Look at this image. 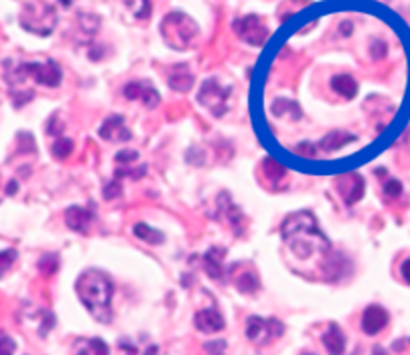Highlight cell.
<instances>
[{
    "instance_id": "1",
    "label": "cell",
    "mask_w": 410,
    "mask_h": 355,
    "mask_svg": "<svg viewBox=\"0 0 410 355\" xmlns=\"http://www.w3.org/2000/svg\"><path fill=\"white\" fill-rule=\"evenodd\" d=\"M282 239L301 260H308L312 255H324L331 250V242L320 232L319 222L310 212L290 214L282 222Z\"/></svg>"
},
{
    "instance_id": "2",
    "label": "cell",
    "mask_w": 410,
    "mask_h": 355,
    "mask_svg": "<svg viewBox=\"0 0 410 355\" xmlns=\"http://www.w3.org/2000/svg\"><path fill=\"white\" fill-rule=\"evenodd\" d=\"M76 294L84 303V308L91 311L94 320H98L100 324L112 322L110 301L114 294V285L108 280L107 274L98 269H86L84 274H80V278L76 281Z\"/></svg>"
},
{
    "instance_id": "3",
    "label": "cell",
    "mask_w": 410,
    "mask_h": 355,
    "mask_svg": "<svg viewBox=\"0 0 410 355\" xmlns=\"http://www.w3.org/2000/svg\"><path fill=\"white\" fill-rule=\"evenodd\" d=\"M160 34L170 48L174 50H188L197 40V22L184 13H170L160 24Z\"/></svg>"
},
{
    "instance_id": "4",
    "label": "cell",
    "mask_w": 410,
    "mask_h": 355,
    "mask_svg": "<svg viewBox=\"0 0 410 355\" xmlns=\"http://www.w3.org/2000/svg\"><path fill=\"white\" fill-rule=\"evenodd\" d=\"M56 22H59L56 8L45 0H29L20 13L22 29L38 36H48L54 30Z\"/></svg>"
},
{
    "instance_id": "5",
    "label": "cell",
    "mask_w": 410,
    "mask_h": 355,
    "mask_svg": "<svg viewBox=\"0 0 410 355\" xmlns=\"http://www.w3.org/2000/svg\"><path fill=\"white\" fill-rule=\"evenodd\" d=\"M4 70H6V72H15V78H10L8 84L20 82L22 78L31 76V78H34L38 84H43V86L56 88L62 80L61 66H59L56 62H52V60H48L45 64H38V62H24V64H16L15 68L10 66V60H6V62H4Z\"/></svg>"
},
{
    "instance_id": "6",
    "label": "cell",
    "mask_w": 410,
    "mask_h": 355,
    "mask_svg": "<svg viewBox=\"0 0 410 355\" xmlns=\"http://www.w3.org/2000/svg\"><path fill=\"white\" fill-rule=\"evenodd\" d=\"M284 333V326L278 320H266L260 315H250L246 320V338L257 345H268Z\"/></svg>"
},
{
    "instance_id": "7",
    "label": "cell",
    "mask_w": 410,
    "mask_h": 355,
    "mask_svg": "<svg viewBox=\"0 0 410 355\" xmlns=\"http://www.w3.org/2000/svg\"><path fill=\"white\" fill-rule=\"evenodd\" d=\"M228 96H230V88L220 86L216 78H211V80H206L202 84L200 94H198V100H200L202 106H206L213 112V116L220 118V116L227 114Z\"/></svg>"
},
{
    "instance_id": "8",
    "label": "cell",
    "mask_w": 410,
    "mask_h": 355,
    "mask_svg": "<svg viewBox=\"0 0 410 355\" xmlns=\"http://www.w3.org/2000/svg\"><path fill=\"white\" fill-rule=\"evenodd\" d=\"M232 26H234V32L243 38L244 42H248V45L252 46H262L266 42V38H268V29L262 24L260 16L257 15L238 18Z\"/></svg>"
},
{
    "instance_id": "9",
    "label": "cell",
    "mask_w": 410,
    "mask_h": 355,
    "mask_svg": "<svg viewBox=\"0 0 410 355\" xmlns=\"http://www.w3.org/2000/svg\"><path fill=\"white\" fill-rule=\"evenodd\" d=\"M124 96H126L128 100H140L146 108H154L156 104L160 102V94L152 88L151 84H146V82L142 84V82H138V80L128 82V84L124 86Z\"/></svg>"
},
{
    "instance_id": "10",
    "label": "cell",
    "mask_w": 410,
    "mask_h": 355,
    "mask_svg": "<svg viewBox=\"0 0 410 355\" xmlns=\"http://www.w3.org/2000/svg\"><path fill=\"white\" fill-rule=\"evenodd\" d=\"M360 326H363V331L366 336H377L388 326V311L380 306H368L363 313Z\"/></svg>"
},
{
    "instance_id": "11",
    "label": "cell",
    "mask_w": 410,
    "mask_h": 355,
    "mask_svg": "<svg viewBox=\"0 0 410 355\" xmlns=\"http://www.w3.org/2000/svg\"><path fill=\"white\" fill-rule=\"evenodd\" d=\"M64 220H66V226L73 230V232H78V234H86L89 228H91L92 220H94V214L92 210L82 206H70L64 214Z\"/></svg>"
},
{
    "instance_id": "12",
    "label": "cell",
    "mask_w": 410,
    "mask_h": 355,
    "mask_svg": "<svg viewBox=\"0 0 410 355\" xmlns=\"http://www.w3.org/2000/svg\"><path fill=\"white\" fill-rule=\"evenodd\" d=\"M100 138L110 140V142H126L132 138V134L128 132V128L124 126V118L122 116H110V118L100 126Z\"/></svg>"
},
{
    "instance_id": "13",
    "label": "cell",
    "mask_w": 410,
    "mask_h": 355,
    "mask_svg": "<svg viewBox=\"0 0 410 355\" xmlns=\"http://www.w3.org/2000/svg\"><path fill=\"white\" fill-rule=\"evenodd\" d=\"M338 190L342 194V198L347 200V204L352 206V204H356V202L363 198V194H365V180L358 176V174L344 176L338 182Z\"/></svg>"
},
{
    "instance_id": "14",
    "label": "cell",
    "mask_w": 410,
    "mask_h": 355,
    "mask_svg": "<svg viewBox=\"0 0 410 355\" xmlns=\"http://www.w3.org/2000/svg\"><path fill=\"white\" fill-rule=\"evenodd\" d=\"M195 326L202 333H216L220 329H225V317L216 310H200L195 315Z\"/></svg>"
},
{
    "instance_id": "15",
    "label": "cell",
    "mask_w": 410,
    "mask_h": 355,
    "mask_svg": "<svg viewBox=\"0 0 410 355\" xmlns=\"http://www.w3.org/2000/svg\"><path fill=\"white\" fill-rule=\"evenodd\" d=\"M322 343H324V347L328 349L331 355H342L344 349H347V338H344L342 329L336 326V324H331L328 329L324 331Z\"/></svg>"
},
{
    "instance_id": "16",
    "label": "cell",
    "mask_w": 410,
    "mask_h": 355,
    "mask_svg": "<svg viewBox=\"0 0 410 355\" xmlns=\"http://www.w3.org/2000/svg\"><path fill=\"white\" fill-rule=\"evenodd\" d=\"M225 255H227V250H222V248H211L204 253V267L213 280L220 281L225 278V264H222Z\"/></svg>"
},
{
    "instance_id": "17",
    "label": "cell",
    "mask_w": 410,
    "mask_h": 355,
    "mask_svg": "<svg viewBox=\"0 0 410 355\" xmlns=\"http://www.w3.org/2000/svg\"><path fill=\"white\" fill-rule=\"evenodd\" d=\"M192 82H195V76L188 70L186 64H179V66L170 72V76H168L170 88L176 90V92H188V90L192 88Z\"/></svg>"
},
{
    "instance_id": "18",
    "label": "cell",
    "mask_w": 410,
    "mask_h": 355,
    "mask_svg": "<svg viewBox=\"0 0 410 355\" xmlns=\"http://www.w3.org/2000/svg\"><path fill=\"white\" fill-rule=\"evenodd\" d=\"M354 140H356V136H354V134L336 130V132L328 134V136H324V138L320 140L319 148L326 150V152H333V150L342 148V146H347V144L354 142Z\"/></svg>"
},
{
    "instance_id": "19",
    "label": "cell",
    "mask_w": 410,
    "mask_h": 355,
    "mask_svg": "<svg viewBox=\"0 0 410 355\" xmlns=\"http://www.w3.org/2000/svg\"><path fill=\"white\" fill-rule=\"evenodd\" d=\"M76 355H110L108 345L98 338H92L86 341H78L76 343Z\"/></svg>"
},
{
    "instance_id": "20",
    "label": "cell",
    "mask_w": 410,
    "mask_h": 355,
    "mask_svg": "<svg viewBox=\"0 0 410 355\" xmlns=\"http://www.w3.org/2000/svg\"><path fill=\"white\" fill-rule=\"evenodd\" d=\"M218 204L225 206V216L228 218V222L232 223L234 232H236V234H243V214H241V210L230 204V198H228L227 194H222V196L218 198Z\"/></svg>"
},
{
    "instance_id": "21",
    "label": "cell",
    "mask_w": 410,
    "mask_h": 355,
    "mask_svg": "<svg viewBox=\"0 0 410 355\" xmlns=\"http://www.w3.org/2000/svg\"><path fill=\"white\" fill-rule=\"evenodd\" d=\"M333 88H335L340 96H344V98H354L356 92H358V84H356V80H354L352 76L340 74L333 78Z\"/></svg>"
},
{
    "instance_id": "22",
    "label": "cell",
    "mask_w": 410,
    "mask_h": 355,
    "mask_svg": "<svg viewBox=\"0 0 410 355\" xmlns=\"http://www.w3.org/2000/svg\"><path fill=\"white\" fill-rule=\"evenodd\" d=\"M135 234H137L138 239H142V242H146L151 246H158V244L165 242V234H160L158 230H154L149 223H137L135 226Z\"/></svg>"
},
{
    "instance_id": "23",
    "label": "cell",
    "mask_w": 410,
    "mask_h": 355,
    "mask_svg": "<svg viewBox=\"0 0 410 355\" xmlns=\"http://www.w3.org/2000/svg\"><path fill=\"white\" fill-rule=\"evenodd\" d=\"M234 283H236L241 294H255V292H259L260 287L259 276L255 271H243L241 276L234 278Z\"/></svg>"
},
{
    "instance_id": "24",
    "label": "cell",
    "mask_w": 410,
    "mask_h": 355,
    "mask_svg": "<svg viewBox=\"0 0 410 355\" xmlns=\"http://www.w3.org/2000/svg\"><path fill=\"white\" fill-rule=\"evenodd\" d=\"M75 148V144H73V140H68V138H59L54 144H52V156L56 158V160H64V158H68L70 156V152Z\"/></svg>"
},
{
    "instance_id": "25",
    "label": "cell",
    "mask_w": 410,
    "mask_h": 355,
    "mask_svg": "<svg viewBox=\"0 0 410 355\" xmlns=\"http://www.w3.org/2000/svg\"><path fill=\"white\" fill-rule=\"evenodd\" d=\"M289 110H292V112H298L301 114V108L296 106L294 102H290V100H287V98H278L276 102L273 104V112H274V116H287V112Z\"/></svg>"
},
{
    "instance_id": "26",
    "label": "cell",
    "mask_w": 410,
    "mask_h": 355,
    "mask_svg": "<svg viewBox=\"0 0 410 355\" xmlns=\"http://www.w3.org/2000/svg\"><path fill=\"white\" fill-rule=\"evenodd\" d=\"M38 267H40V271H43L45 276H52V274L59 269V258H56V253L45 255V258L38 262Z\"/></svg>"
},
{
    "instance_id": "27",
    "label": "cell",
    "mask_w": 410,
    "mask_h": 355,
    "mask_svg": "<svg viewBox=\"0 0 410 355\" xmlns=\"http://www.w3.org/2000/svg\"><path fill=\"white\" fill-rule=\"evenodd\" d=\"M384 194L388 196V198H400V194H402V184L398 182V180H388L386 184H384Z\"/></svg>"
},
{
    "instance_id": "28",
    "label": "cell",
    "mask_w": 410,
    "mask_h": 355,
    "mask_svg": "<svg viewBox=\"0 0 410 355\" xmlns=\"http://www.w3.org/2000/svg\"><path fill=\"white\" fill-rule=\"evenodd\" d=\"M204 349L208 352V355H225V349H227V341L216 340V341H208L204 345Z\"/></svg>"
},
{
    "instance_id": "29",
    "label": "cell",
    "mask_w": 410,
    "mask_h": 355,
    "mask_svg": "<svg viewBox=\"0 0 410 355\" xmlns=\"http://www.w3.org/2000/svg\"><path fill=\"white\" fill-rule=\"evenodd\" d=\"M135 160H138V152H135V150H122V152L116 154V164H119V166L135 162Z\"/></svg>"
},
{
    "instance_id": "30",
    "label": "cell",
    "mask_w": 410,
    "mask_h": 355,
    "mask_svg": "<svg viewBox=\"0 0 410 355\" xmlns=\"http://www.w3.org/2000/svg\"><path fill=\"white\" fill-rule=\"evenodd\" d=\"M16 352V343L6 333L0 340V355H13Z\"/></svg>"
},
{
    "instance_id": "31",
    "label": "cell",
    "mask_w": 410,
    "mask_h": 355,
    "mask_svg": "<svg viewBox=\"0 0 410 355\" xmlns=\"http://www.w3.org/2000/svg\"><path fill=\"white\" fill-rule=\"evenodd\" d=\"M16 258H18V253L15 250H4V252L0 253V262H2V271H6L10 264L15 262Z\"/></svg>"
},
{
    "instance_id": "32",
    "label": "cell",
    "mask_w": 410,
    "mask_h": 355,
    "mask_svg": "<svg viewBox=\"0 0 410 355\" xmlns=\"http://www.w3.org/2000/svg\"><path fill=\"white\" fill-rule=\"evenodd\" d=\"M296 152L301 154V156H308V158H312V156H317V152H319V146H312V144H298V148Z\"/></svg>"
},
{
    "instance_id": "33",
    "label": "cell",
    "mask_w": 410,
    "mask_h": 355,
    "mask_svg": "<svg viewBox=\"0 0 410 355\" xmlns=\"http://www.w3.org/2000/svg\"><path fill=\"white\" fill-rule=\"evenodd\" d=\"M121 192H122V188H121V184H119V182H114V184H108L107 190H105V198H107V200H112V198L121 196Z\"/></svg>"
},
{
    "instance_id": "34",
    "label": "cell",
    "mask_w": 410,
    "mask_h": 355,
    "mask_svg": "<svg viewBox=\"0 0 410 355\" xmlns=\"http://www.w3.org/2000/svg\"><path fill=\"white\" fill-rule=\"evenodd\" d=\"M400 274H402V280L407 281V283L410 285V258L402 262V266H400Z\"/></svg>"
},
{
    "instance_id": "35",
    "label": "cell",
    "mask_w": 410,
    "mask_h": 355,
    "mask_svg": "<svg viewBox=\"0 0 410 355\" xmlns=\"http://www.w3.org/2000/svg\"><path fill=\"white\" fill-rule=\"evenodd\" d=\"M340 30L344 32V36H350V30H352V24H350V22H342V26H340Z\"/></svg>"
},
{
    "instance_id": "36",
    "label": "cell",
    "mask_w": 410,
    "mask_h": 355,
    "mask_svg": "<svg viewBox=\"0 0 410 355\" xmlns=\"http://www.w3.org/2000/svg\"><path fill=\"white\" fill-rule=\"evenodd\" d=\"M15 190H18V184H16V180H13V182L8 184V190H6V194H8V196H13Z\"/></svg>"
},
{
    "instance_id": "37",
    "label": "cell",
    "mask_w": 410,
    "mask_h": 355,
    "mask_svg": "<svg viewBox=\"0 0 410 355\" xmlns=\"http://www.w3.org/2000/svg\"><path fill=\"white\" fill-rule=\"evenodd\" d=\"M156 352H158V347H156V345H152V347H149V349H146V354L144 355H156Z\"/></svg>"
},
{
    "instance_id": "38",
    "label": "cell",
    "mask_w": 410,
    "mask_h": 355,
    "mask_svg": "<svg viewBox=\"0 0 410 355\" xmlns=\"http://www.w3.org/2000/svg\"><path fill=\"white\" fill-rule=\"evenodd\" d=\"M303 355H314V354H303Z\"/></svg>"
}]
</instances>
